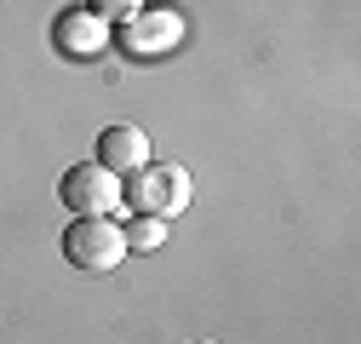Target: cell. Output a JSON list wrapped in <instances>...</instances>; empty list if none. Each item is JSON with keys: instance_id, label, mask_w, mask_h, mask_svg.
Masks as SVG:
<instances>
[{"instance_id": "3957f363", "label": "cell", "mask_w": 361, "mask_h": 344, "mask_svg": "<svg viewBox=\"0 0 361 344\" xmlns=\"http://www.w3.org/2000/svg\"><path fill=\"white\" fill-rule=\"evenodd\" d=\"M58 195H63V207H69V212H80V219H104V212L121 201V184H115V172H109V166L80 161V166H69V172H63Z\"/></svg>"}, {"instance_id": "8992f818", "label": "cell", "mask_w": 361, "mask_h": 344, "mask_svg": "<svg viewBox=\"0 0 361 344\" xmlns=\"http://www.w3.org/2000/svg\"><path fill=\"white\" fill-rule=\"evenodd\" d=\"M104 40H109V29H104V18H98V12H63V18H58V47H63V52H75V58L98 52Z\"/></svg>"}, {"instance_id": "277c9868", "label": "cell", "mask_w": 361, "mask_h": 344, "mask_svg": "<svg viewBox=\"0 0 361 344\" xmlns=\"http://www.w3.org/2000/svg\"><path fill=\"white\" fill-rule=\"evenodd\" d=\"M178 35H184V23H178L172 12H149V18H132L121 29V47L132 58H155V52H172L178 47Z\"/></svg>"}, {"instance_id": "7a4b0ae2", "label": "cell", "mask_w": 361, "mask_h": 344, "mask_svg": "<svg viewBox=\"0 0 361 344\" xmlns=\"http://www.w3.org/2000/svg\"><path fill=\"white\" fill-rule=\"evenodd\" d=\"M63 258L75 270H115L126 258V235L109 219H75L63 230Z\"/></svg>"}, {"instance_id": "ba28073f", "label": "cell", "mask_w": 361, "mask_h": 344, "mask_svg": "<svg viewBox=\"0 0 361 344\" xmlns=\"http://www.w3.org/2000/svg\"><path fill=\"white\" fill-rule=\"evenodd\" d=\"M144 0H86V12H98V18H132Z\"/></svg>"}, {"instance_id": "6da1fadb", "label": "cell", "mask_w": 361, "mask_h": 344, "mask_svg": "<svg viewBox=\"0 0 361 344\" xmlns=\"http://www.w3.org/2000/svg\"><path fill=\"white\" fill-rule=\"evenodd\" d=\"M121 195L132 201V212H138V219H178V212L190 207V172L172 166V161H161V166L144 161Z\"/></svg>"}, {"instance_id": "52a82bcc", "label": "cell", "mask_w": 361, "mask_h": 344, "mask_svg": "<svg viewBox=\"0 0 361 344\" xmlns=\"http://www.w3.org/2000/svg\"><path fill=\"white\" fill-rule=\"evenodd\" d=\"M121 235H126V247H138V252H144V247H161V241H166V219H138V224L121 230Z\"/></svg>"}, {"instance_id": "5b68a950", "label": "cell", "mask_w": 361, "mask_h": 344, "mask_svg": "<svg viewBox=\"0 0 361 344\" xmlns=\"http://www.w3.org/2000/svg\"><path fill=\"white\" fill-rule=\"evenodd\" d=\"M144 161H149L144 126H109L98 138V166H109V172H138Z\"/></svg>"}]
</instances>
